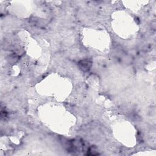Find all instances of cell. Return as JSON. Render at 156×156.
Returning a JSON list of instances; mask_svg holds the SVG:
<instances>
[{"label": "cell", "mask_w": 156, "mask_h": 156, "mask_svg": "<svg viewBox=\"0 0 156 156\" xmlns=\"http://www.w3.org/2000/svg\"><path fill=\"white\" fill-rule=\"evenodd\" d=\"M79 65L80 68L83 71H87L90 69L91 66V63L90 60L85 59V60H83L79 62Z\"/></svg>", "instance_id": "6da1fadb"}]
</instances>
